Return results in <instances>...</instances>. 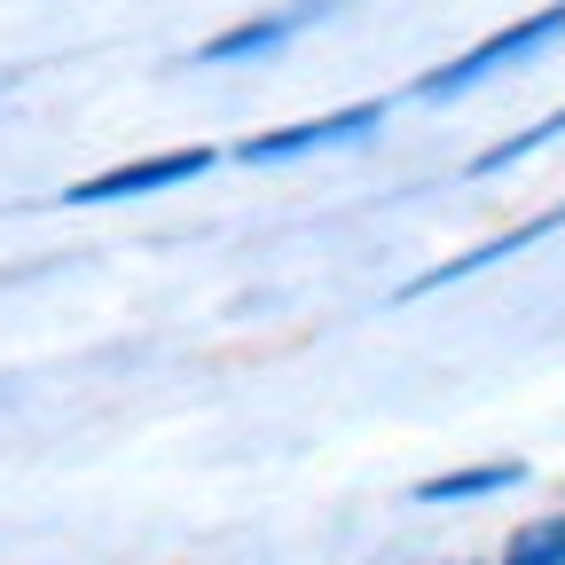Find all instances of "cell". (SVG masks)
Instances as JSON below:
<instances>
[{
	"label": "cell",
	"instance_id": "obj_5",
	"mask_svg": "<svg viewBox=\"0 0 565 565\" xmlns=\"http://www.w3.org/2000/svg\"><path fill=\"white\" fill-rule=\"evenodd\" d=\"M519 479H526V463H471V471H448V479H424L416 503H471V494H503Z\"/></svg>",
	"mask_w": 565,
	"mask_h": 565
},
{
	"label": "cell",
	"instance_id": "obj_6",
	"mask_svg": "<svg viewBox=\"0 0 565 565\" xmlns=\"http://www.w3.org/2000/svg\"><path fill=\"white\" fill-rule=\"evenodd\" d=\"M503 565H565V511H557V519L519 526V534H511V550H503Z\"/></svg>",
	"mask_w": 565,
	"mask_h": 565
},
{
	"label": "cell",
	"instance_id": "obj_2",
	"mask_svg": "<svg viewBox=\"0 0 565 565\" xmlns=\"http://www.w3.org/2000/svg\"><path fill=\"white\" fill-rule=\"evenodd\" d=\"M377 126V103H353L338 118H307V126H275V134H252L236 166H282V158H307V150H330V141H353V134H370Z\"/></svg>",
	"mask_w": 565,
	"mask_h": 565
},
{
	"label": "cell",
	"instance_id": "obj_3",
	"mask_svg": "<svg viewBox=\"0 0 565 565\" xmlns=\"http://www.w3.org/2000/svg\"><path fill=\"white\" fill-rule=\"evenodd\" d=\"M204 166H221V158H212V150H166V158H141V166H118V173H95V181H71V204H118V196H150V189L196 181Z\"/></svg>",
	"mask_w": 565,
	"mask_h": 565
},
{
	"label": "cell",
	"instance_id": "obj_1",
	"mask_svg": "<svg viewBox=\"0 0 565 565\" xmlns=\"http://www.w3.org/2000/svg\"><path fill=\"white\" fill-rule=\"evenodd\" d=\"M550 40H565V0H557V9H542V17H526V24H511V32H494V40H479L471 55L440 63L433 79H416V95H424V103H448V95H463V87L494 79L503 63H526V55H542Z\"/></svg>",
	"mask_w": 565,
	"mask_h": 565
},
{
	"label": "cell",
	"instance_id": "obj_4",
	"mask_svg": "<svg viewBox=\"0 0 565 565\" xmlns=\"http://www.w3.org/2000/svg\"><path fill=\"white\" fill-rule=\"evenodd\" d=\"M322 9H338V0H291V9H275V17H259V24H236V32H221V40H204L196 47V63H228V55H259V47H275V40H291L307 17H322Z\"/></svg>",
	"mask_w": 565,
	"mask_h": 565
},
{
	"label": "cell",
	"instance_id": "obj_7",
	"mask_svg": "<svg viewBox=\"0 0 565 565\" xmlns=\"http://www.w3.org/2000/svg\"><path fill=\"white\" fill-rule=\"evenodd\" d=\"M557 134H565V110H557V118H534V126H526V134H511V141H494V150H487L471 173H503V166H519L526 150H542V141H557Z\"/></svg>",
	"mask_w": 565,
	"mask_h": 565
}]
</instances>
